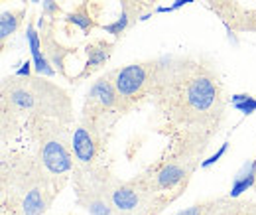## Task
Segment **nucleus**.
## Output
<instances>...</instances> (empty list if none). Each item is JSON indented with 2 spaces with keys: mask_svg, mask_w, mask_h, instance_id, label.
<instances>
[{
  "mask_svg": "<svg viewBox=\"0 0 256 215\" xmlns=\"http://www.w3.org/2000/svg\"><path fill=\"white\" fill-rule=\"evenodd\" d=\"M188 170L180 164V162H168L166 166H162L160 172L156 174V185L160 189H170L174 185H178L186 178Z\"/></svg>",
  "mask_w": 256,
  "mask_h": 215,
  "instance_id": "obj_10",
  "label": "nucleus"
},
{
  "mask_svg": "<svg viewBox=\"0 0 256 215\" xmlns=\"http://www.w3.org/2000/svg\"><path fill=\"white\" fill-rule=\"evenodd\" d=\"M150 77H152L150 63H130L116 71L112 83L120 99H134L150 83Z\"/></svg>",
  "mask_w": 256,
  "mask_h": 215,
  "instance_id": "obj_2",
  "label": "nucleus"
},
{
  "mask_svg": "<svg viewBox=\"0 0 256 215\" xmlns=\"http://www.w3.org/2000/svg\"><path fill=\"white\" fill-rule=\"evenodd\" d=\"M32 67H34V62L22 63V67L16 71V77H28V75H30V71H32Z\"/></svg>",
  "mask_w": 256,
  "mask_h": 215,
  "instance_id": "obj_22",
  "label": "nucleus"
},
{
  "mask_svg": "<svg viewBox=\"0 0 256 215\" xmlns=\"http://www.w3.org/2000/svg\"><path fill=\"white\" fill-rule=\"evenodd\" d=\"M178 215H201V209H199V205H193V207L186 209V211H180Z\"/></svg>",
  "mask_w": 256,
  "mask_h": 215,
  "instance_id": "obj_23",
  "label": "nucleus"
},
{
  "mask_svg": "<svg viewBox=\"0 0 256 215\" xmlns=\"http://www.w3.org/2000/svg\"><path fill=\"white\" fill-rule=\"evenodd\" d=\"M118 93L114 83H110L108 79H98L93 83L91 91L87 95V109L89 107H96V109H110L116 105L118 101Z\"/></svg>",
  "mask_w": 256,
  "mask_h": 215,
  "instance_id": "obj_5",
  "label": "nucleus"
},
{
  "mask_svg": "<svg viewBox=\"0 0 256 215\" xmlns=\"http://www.w3.org/2000/svg\"><path fill=\"white\" fill-rule=\"evenodd\" d=\"M73 154L81 164H91L96 154V140L87 126H77L73 132Z\"/></svg>",
  "mask_w": 256,
  "mask_h": 215,
  "instance_id": "obj_6",
  "label": "nucleus"
},
{
  "mask_svg": "<svg viewBox=\"0 0 256 215\" xmlns=\"http://www.w3.org/2000/svg\"><path fill=\"white\" fill-rule=\"evenodd\" d=\"M230 103H232V107L238 113H242L246 117L256 113V99L252 95H248V93H236V95H232L230 97Z\"/></svg>",
  "mask_w": 256,
  "mask_h": 215,
  "instance_id": "obj_16",
  "label": "nucleus"
},
{
  "mask_svg": "<svg viewBox=\"0 0 256 215\" xmlns=\"http://www.w3.org/2000/svg\"><path fill=\"white\" fill-rule=\"evenodd\" d=\"M42 8H44V14L46 16H56L60 12V4L56 0H44L42 2Z\"/></svg>",
  "mask_w": 256,
  "mask_h": 215,
  "instance_id": "obj_20",
  "label": "nucleus"
},
{
  "mask_svg": "<svg viewBox=\"0 0 256 215\" xmlns=\"http://www.w3.org/2000/svg\"><path fill=\"white\" fill-rule=\"evenodd\" d=\"M48 195L44 191L42 185H34L26 191L24 199H22V213L24 215H42L48 209Z\"/></svg>",
  "mask_w": 256,
  "mask_h": 215,
  "instance_id": "obj_9",
  "label": "nucleus"
},
{
  "mask_svg": "<svg viewBox=\"0 0 256 215\" xmlns=\"http://www.w3.org/2000/svg\"><path fill=\"white\" fill-rule=\"evenodd\" d=\"M69 52H71V50L62 48V46H60V44H56L52 38L46 42V56H48V60L52 62V65H56V67H58V71H60V73H64V60Z\"/></svg>",
  "mask_w": 256,
  "mask_h": 215,
  "instance_id": "obj_15",
  "label": "nucleus"
},
{
  "mask_svg": "<svg viewBox=\"0 0 256 215\" xmlns=\"http://www.w3.org/2000/svg\"><path fill=\"white\" fill-rule=\"evenodd\" d=\"M10 103L20 109V111H26V109H34L36 105V97L32 91H28L26 87H14L10 91Z\"/></svg>",
  "mask_w": 256,
  "mask_h": 215,
  "instance_id": "obj_14",
  "label": "nucleus"
},
{
  "mask_svg": "<svg viewBox=\"0 0 256 215\" xmlns=\"http://www.w3.org/2000/svg\"><path fill=\"white\" fill-rule=\"evenodd\" d=\"M67 22L73 24V26H77V28H81L85 34H89V32L95 28V20H93V16L89 14L87 4H83V6H79L75 12L67 14Z\"/></svg>",
  "mask_w": 256,
  "mask_h": 215,
  "instance_id": "obj_13",
  "label": "nucleus"
},
{
  "mask_svg": "<svg viewBox=\"0 0 256 215\" xmlns=\"http://www.w3.org/2000/svg\"><path fill=\"white\" fill-rule=\"evenodd\" d=\"M26 40H28V46H30V52H32L36 73H40L44 77H56V67L48 60V56L42 52V38H40L38 30L34 28V24H28V28H26Z\"/></svg>",
  "mask_w": 256,
  "mask_h": 215,
  "instance_id": "obj_4",
  "label": "nucleus"
},
{
  "mask_svg": "<svg viewBox=\"0 0 256 215\" xmlns=\"http://www.w3.org/2000/svg\"><path fill=\"white\" fill-rule=\"evenodd\" d=\"M85 52H87V63H85V69H83L81 77H87V75L95 73L96 69H100L104 63L108 62V58L112 54V44L96 40V42L89 44L85 48Z\"/></svg>",
  "mask_w": 256,
  "mask_h": 215,
  "instance_id": "obj_7",
  "label": "nucleus"
},
{
  "mask_svg": "<svg viewBox=\"0 0 256 215\" xmlns=\"http://www.w3.org/2000/svg\"><path fill=\"white\" fill-rule=\"evenodd\" d=\"M110 201L118 211H132L140 203V193L132 185H114L110 189Z\"/></svg>",
  "mask_w": 256,
  "mask_h": 215,
  "instance_id": "obj_8",
  "label": "nucleus"
},
{
  "mask_svg": "<svg viewBox=\"0 0 256 215\" xmlns=\"http://www.w3.org/2000/svg\"><path fill=\"white\" fill-rule=\"evenodd\" d=\"M85 209L91 215H112V209L108 207V203L100 197H91L85 201Z\"/></svg>",
  "mask_w": 256,
  "mask_h": 215,
  "instance_id": "obj_18",
  "label": "nucleus"
},
{
  "mask_svg": "<svg viewBox=\"0 0 256 215\" xmlns=\"http://www.w3.org/2000/svg\"><path fill=\"white\" fill-rule=\"evenodd\" d=\"M226 150H228V142H224L223 146H221V148H219L217 152L213 154V156H209L207 160H203V162H201V168H209V166H213V164H217V162H219V160L223 158L224 154H226Z\"/></svg>",
  "mask_w": 256,
  "mask_h": 215,
  "instance_id": "obj_19",
  "label": "nucleus"
},
{
  "mask_svg": "<svg viewBox=\"0 0 256 215\" xmlns=\"http://www.w3.org/2000/svg\"><path fill=\"white\" fill-rule=\"evenodd\" d=\"M132 22H134V20H132V16L128 14L126 10H122V12H120V16H118L112 24H104V26H102V30L106 32V34H110V36H116V38H118L120 34H124V32L128 30V26H130Z\"/></svg>",
  "mask_w": 256,
  "mask_h": 215,
  "instance_id": "obj_17",
  "label": "nucleus"
},
{
  "mask_svg": "<svg viewBox=\"0 0 256 215\" xmlns=\"http://www.w3.org/2000/svg\"><path fill=\"white\" fill-rule=\"evenodd\" d=\"M193 0H176L172 6H158V10L156 12H160V14H166V12H174V10H178V8H182V6H188V4H192Z\"/></svg>",
  "mask_w": 256,
  "mask_h": 215,
  "instance_id": "obj_21",
  "label": "nucleus"
},
{
  "mask_svg": "<svg viewBox=\"0 0 256 215\" xmlns=\"http://www.w3.org/2000/svg\"><path fill=\"white\" fill-rule=\"evenodd\" d=\"M2 2H4V0H2ZM22 2H26V0H22Z\"/></svg>",
  "mask_w": 256,
  "mask_h": 215,
  "instance_id": "obj_25",
  "label": "nucleus"
},
{
  "mask_svg": "<svg viewBox=\"0 0 256 215\" xmlns=\"http://www.w3.org/2000/svg\"><path fill=\"white\" fill-rule=\"evenodd\" d=\"M256 184V160H252L236 178H234V182L230 185V191H228V195L230 197H238L242 191H246V189H250L252 185Z\"/></svg>",
  "mask_w": 256,
  "mask_h": 215,
  "instance_id": "obj_12",
  "label": "nucleus"
},
{
  "mask_svg": "<svg viewBox=\"0 0 256 215\" xmlns=\"http://www.w3.org/2000/svg\"><path fill=\"white\" fill-rule=\"evenodd\" d=\"M32 2H44V0H32Z\"/></svg>",
  "mask_w": 256,
  "mask_h": 215,
  "instance_id": "obj_24",
  "label": "nucleus"
},
{
  "mask_svg": "<svg viewBox=\"0 0 256 215\" xmlns=\"http://www.w3.org/2000/svg\"><path fill=\"white\" fill-rule=\"evenodd\" d=\"M184 103L186 109L193 115L207 117L219 105V87L207 75H195L188 81L184 89Z\"/></svg>",
  "mask_w": 256,
  "mask_h": 215,
  "instance_id": "obj_1",
  "label": "nucleus"
},
{
  "mask_svg": "<svg viewBox=\"0 0 256 215\" xmlns=\"http://www.w3.org/2000/svg\"><path fill=\"white\" fill-rule=\"evenodd\" d=\"M24 18H26V8H22V10H4L0 14V40H2V44L20 28Z\"/></svg>",
  "mask_w": 256,
  "mask_h": 215,
  "instance_id": "obj_11",
  "label": "nucleus"
},
{
  "mask_svg": "<svg viewBox=\"0 0 256 215\" xmlns=\"http://www.w3.org/2000/svg\"><path fill=\"white\" fill-rule=\"evenodd\" d=\"M40 156H42L44 168L52 176H64V174H67L71 170V166H73L71 154L67 152L64 142L60 138H56V136H50V138L44 140Z\"/></svg>",
  "mask_w": 256,
  "mask_h": 215,
  "instance_id": "obj_3",
  "label": "nucleus"
}]
</instances>
